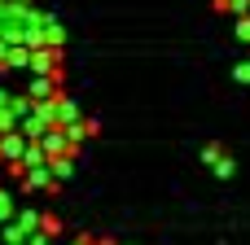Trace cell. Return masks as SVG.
Wrapping results in <instances>:
<instances>
[{
	"label": "cell",
	"instance_id": "obj_1",
	"mask_svg": "<svg viewBox=\"0 0 250 245\" xmlns=\"http://www.w3.org/2000/svg\"><path fill=\"white\" fill-rule=\"evenodd\" d=\"M215 4H220V9H233V13H246L250 9V0H215Z\"/></svg>",
	"mask_w": 250,
	"mask_h": 245
},
{
	"label": "cell",
	"instance_id": "obj_2",
	"mask_svg": "<svg viewBox=\"0 0 250 245\" xmlns=\"http://www.w3.org/2000/svg\"><path fill=\"white\" fill-rule=\"evenodd\" d=\"M237 79H242V83H250V61H246V66H237Z\"/></svg>",
	"mask_w": 250,
	"mask_h": 245
}]
</instances>
